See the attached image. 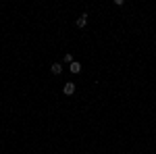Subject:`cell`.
<instances>
[{
  "mask_svg": "<svg viewBox=\"0 0 156 154\" xmlns=\"http://www.w3.org/2000/svg\"><path fill=\"white\" fill-rule=\"evenodd\" d=\"M87 25V15H79V19H77V27H85Z\"/></svg>",
  "mask_w": 156,
  "mask_h": 154,
  "instance_id": "obj_4",
  "label": "cell"
},
{
  "mask_svg": "<svg viewBox=\"0 0 156 154\" xmlns=\"http://www.w3.org/2000/svg\"><path fill=\"white\" fill-rule=\"evenodd\" d=\"M50 71L54 73V75H60V73H62V65H60V63H54V65L50 67Z\"/></svg>",
  "mask_w": 156,
  "mask_h": 154,
  "instance_id": "obj_3",
  "label": "cell"
},
{
  "mask_svg": "<svg viewBox=\"0 0 156 154\" xmlns=\"http://www.w3.org/2000/svg\"><path fill=\"white\" fill-rule=\"evenodd\" d=\"M62 59H65V63H67V65H71L73 60H75V59H73V54H69V52H67V54H65Z\"/></svg>",
  "mask_w": 156,
  "mask_h": 154,
  "instance_id": "obj_5",
  "label": "cell"
},
{
  "mask_svg": "<svg viewBox=\"0 0 156 154\" xmlns=\"http://www.w3.org/2000/svg\"><path fill=\"white\" fill-rule=\"evenodd\" d=\"M62 92H65L67 96L75 94V83H73V81H67V83H65V88H62Z\"/></svg>",
  "mask_w": 156,
  "mask_h": 154,
  "instance_id": "obj_1",
  "label": "cell"
},
{
  "mask_svg": "<svg viewBox=\"0 0 156 154\" xmlns=\"http://www.w3.org/2000/svg\"><path fill=\"white\" fill-rule=\"evenodd\" d=\"M69 71L71 73H81V63H79V60H73L71 65H69Z\"/></svg>",
  "mask_w": 156,
  "mask_h": 154,
  "instance_id": "obj_2",
  "label": "cell"
}]
</instances>
